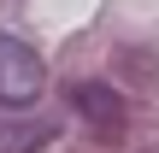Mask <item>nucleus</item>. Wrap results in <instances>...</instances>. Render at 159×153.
Segmentation results:
<instances>
[{"label": "nucleus", "instance_id": "3", "mask_svg": "<svg viewBox=\"0 0 159 153\" xmlns=\"http://www.w3.org/2000/svg\"><path fill=\"white\" fill-rule=\"evenodd\" d=\"M53 142V124L41 118H0V153H41Z\"/></svg>", "mask_w": 159, "mask_h": 153}, {"label": "nucleus", "instance_id": "1", "mask_svg": "<svg viewBox=\"0 0 159 153\" xmlns=\"http://www.w3.org/2000/svg\"><path fill=\"white\" fill-rule=\"evenodd\" d=\"M41 88H47V71H41L35 47L18 41V35H0V106L24 112V106L41 100Z\"/></svg>", "mask_w": 159, "mask_h": 153}, {"label": "nucleus", "instance_id": "2", "mask_svg": "<svg viewBox=\"0 0 159 153\" xmlns=\"http://www.w3.org/2000/svg\"><path fill=\"white\" fill-rule=\"evenodd\" d=\"M71 106L94 124V136H106V142H118L124 136V124H130V100H118V88H106V83H77L71 88Z\"/></svg>", "mask_w": 159, "mask_h": 153}, {"label": "nucleus", "instance_id": "4", "mask_svg": "<svg viewBox=\"0 0 159 153\" xmlns=\"http://www.w3.org/2000/svg\"><path fill=\"white\" fill-rule=\"evenodd\" d=\"M142 153H159V147H142Z\"/></svg>", "mask_w": 159, "mask_h": 153}]
</instances>
